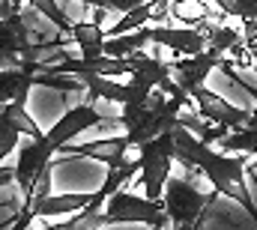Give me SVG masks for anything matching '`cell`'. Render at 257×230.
Wrapping results in <instances>:
<instances>
[{"instance_id":"6da1fadb","label":"cell","mask_w":257,"mask_h":230,"mask_svg":"<svg viewBox=\"0 0 257 230\" xmlns=\"http://www.w3.org/2000/svg\"><path fill=\"white\" fill-rule=\"evenodd\" d=\"M111 123H117V117L111 120V117L99 114V108L90 99L78 102L75 108H66L63 117L48 132H42L39 138H30L24 147H18V159H15L12 171H15V182H18L21 194H27L36 185L39 173L51 168V156L63 153L69 141H75L81 132H87L93 126H111Z\"/></svg>"},{"instance_id":"7a4b0ae2","label":"cell","mask_w":257,"mask_h":230,"mask_svg":"<svg viewBox=\"0 0 257 230\" xmlns=\"http://www.w3.org/2000/svg\"><path fill=\"white\" fill-rule=\"evenodd\" d=\"M174 141H177V159L186 168H197L218 194H227L257 221V206L245 182V171H248L245 153H215L203 138H194V132L186 126L174 129Z\"/></svg>"},{"instance_id":"3957f363","label":"cell","mask_w":257,"mask_h":230,"mask_svg":"<svg viewBox=\"0 0 257 230\" xmlns=\"http://www.w3.org/2000/svg\"><path fill=\"white\" fill-rule=\"evenodd\" d=\"M189 96H168L162 90H153L147 99L128 102L123 105V114L117 117V123L123 126V141L132 147H141L159 135H168L180 126V114L189 105Z\"/></svg>"},{"instance_id":"277c9868","label":"cell","mask_w":257,"mask_h":230,"mask_svg":"<svg viewBox=\"0 0 257 230\" xmlns=\"http://www.w3.org/2000/svg\"><path fill=\"white\" fill-rule=\"evenodd\" d=\"M39 12L33 6H27L21 15L12 18H0V69H21L30 63H42L45 54H63L66 48L75 45V39H51V42H39L33 27V18Z\"/></svg>"},{"instance_id":"5b68a950","label":"cell","mask_w":257,"mask_h":230,"mask_svg":"<svg viewBox=\"0 0 257 230\" xmlns=\"http://www.w3.org/2000/svg\"><path fill=\"white\" fill-rule=\"evenodd\" d=\"M102 221H105V227L108 224H147V227H153V230L171 227V218H168V209H165L162 200L141 197L135 191H126V188H117L105 200Z\"/></svg>"},{"instance_id":"8992f818","label":"cell","mask_w":257,"mask_h":230,"mask_svg":"<svg viewBox=\"0 0 257 230\" xmlns=\"http://www.w3.org/2000/svg\"><path fill=\"white\" fill-rule=\"evenodd\" d=\"M171 159H177V141L174 132L159 135L147 144L138 147V162H141V185L147 191V197L162 200L165 197V185L171 179Z\"/></svg>"},{"instance_id":"52a82bcc","label":"cell","mask_w":257,"mask_h":230,"mask_svg":"<svg viewBox=\"0 0 257 230\" xmlns=\"http://www.w3.org/2000/svg\"><path fill=\"white\" fill-rule=\"evenodd\" d=\"M212 200H215V194H203L200 188H194L192 179H183V176H171L165 185V197H162L168 218H171V227L203 224L209 209H212Z\"/></svg>"},{"instance_id":"ba28073f","label":"cell","mask_w":257,"mask_h":230,"mask_svg":"<svg viewBox=\"0 0 257 230\" xmlns=\"http://www.w3.org/2000/svg\"><path fill=\"white\" fill-rule=\"evenodd\" d=\"M144 39L159 45V48H171L177 57H192L209 48V33L206 27H141Z\"/></svg>"},{"instance_id":"9c48e42d","label":"cell","mask_w":257,"mask_h":230,"mask_svg":"<svg viewBox=\"0 0 257 230\" xmlns=\"http://www.w3.org/2000/svg\"><path fill=\"white\" fill-rule=\"evenodd\" d=\"M189 99H192V105L197 108V117H200V120H206V123H212V126H221V129H227V132L242 129V126L251 120L248 111L230 105L227 99H221L218 93H212L206 84H203V87H194L192 93H189Z\"/></svg>"},{"instance_id":"30bf717a","label":"cell","mask_w":257,"mask_h":230,"mask_svg":"<svg viewBox=\"0 0 257 230\" xmlns=\"http://www.w3.org/2000/svg\"><path fill=\"white\" fill-rule=\"evenodd\" d=\"M24 135L27 138H39L42 132L36 126V120L27 114V102H12V105H6L0 111V165L18 147V141Z\"/></svg>"},{"instance_id":"8fae6325","label":"cell","mask_w":257,"mask_h":230,"mask_svg":"<svg viewBox=\"0 0 257 230\" xmlns=\"http://www.w3.org/2000/svg\"><path fill=\"white\" fill-rule=\"evenodd\" d=\"M81 51V57H105V27L99 21H75L72 33H69Z\"/></svg>"},{"instance_id":"7c38bea8","label":"cell","mask_w":257,"mask_h":230,"mask_svg":"<svg viewBox=\"0 0 257 230\" xmlns=\"http://www.w3.org/2000/svg\"><path fill=\"white\" fill-rule=\"evenodd\" d=\"M218 144H221L224 153H245V156L251 153V156H254L257 153V111L251 114V120H248L242 129L227 132Z\"/></svg>"},{"instance_id":"4fadbf2b","label":"cell","mask_w":257,"mask_h":230,"mask_svg":"<svg viewBox=\"0 0 257 230\" xmlns=\"http://www.w3.org/2000/svg\"><path fill=\"white\" fill-rule=\"evenodd\" d=\"M242 39L245 48L257 54V0H242Z\"/></svg>"},{"instance_id":"5bb4252c","label":"cell","mask_w":257,"mask_h":230,"mask_svg":"<svg viewBox=\"0 0 257 230\" xmlns=\"http://www.w3.org/2000/svg\"><path fill=\"white\" fill-rule=\"evenodd\" d=\"M147 0H105V9H114V12H120V15H126L132 9H138V6H144Z\"/></svg>"},{"instance_id":"9a60e30c","label":"cell","mask_w":257,"mask_h":230,"mask_svg":"<svg viewBox=\"0 0 257 230\" xmlns=\"http://www.w3.org/2000/svg\"><path fill=\"white\" fill-rule=\"evenodd\" d=\"M224 15H230V18H239L242 21V0H212Z\"/></svg>"},{"instance_id":"2e32d148","label":"cell","mask_w":257,"mask_h":230,"mask_svg":"<svg viewBox=\"0 0 257 230\" xmlns=\"http://www.w3.org/2000/svg\"><path fill=\"white\" fill-rule=\"evenodd\" d=\"M6 182H15V171H0V188H3Z\"/></svg>"},{"instance_id":"e0dca14e","label":"cell","mask_w":257,"mask_h":230,"mask_svg":"<svg viewBox=\"0 0 257 230\" xmlns=\"http://www.w3.org/2000/svg\"><path fill=\"white\" fill-rule=\"evenodd\" d=\"M75 3H84V6H93V9H105V0H75Z\"/></svg>"},{"instance_id":"ac0fdd59","label":"cell","mask_w":257,"mask_h":230,"mask_svg":"<svg viewBox=\"0 0 257 230\" xmlns=\"http://www.w3.org/2000/svg\"><path fill=\"white\" fill-rule=\"evenodd\" d=\"M203 224H177V227H171V230H200Z\"/></svg>"},{"instance_id":"d6986e66","label":"cell","mask_w":257,"mask_h":230,"mask_svg":"<svg viewBox=\"0 0 257 230\" xmlns=\"http://www.w3.org/2000/svg\"><path fill=\"white\" fill-rule=\"evenodd\" d=\"M248 171H257V153H254V162L248 165Z\"/></svg>"},{"instance_id":"ffe728a7","label":"cell","mask_w":257,"mask_h":230,"mask_svg":"<svg viewBox=\"0 0 257 230\" xmlns=\"http://www.w3.org/2000/svg\"><path fill=\"white\" fill-rule=\"evenodd\" d=\"M0 72H3V69H0ZM0 111H3V108H0Z\"/></svg>"}]
</instances>
